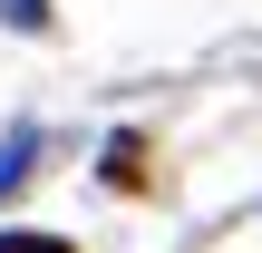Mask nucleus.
Listing matches in <instances>:
<instances>
[{
	"label": "nucleus",
	"mask_w": 262,
	"mask_h": 253,
	"mask_svg": "<svg viewBox=\"0 0 262 253\" xmlns=\"http://www.w3.org/2000/svg\"><path fill=\"white\" fill-rule=\"evenodd\" d=\"M29 166H39V127H29V117H10V137H0V205L29 185Z\"/></svg>",
	"instance_id": "1"
},
{
	"label": "nucleus",
	"mask_w": 262,
	"mask_h": 253,
	"mask_svg": "<svg viewBox=\"0 0 262 253\" xmlns=\"http://www.w3.org/2000/svg\"><path fill=\"white\" fill-rule=\"evenodd\" d=\"M97 176H107L117 195H136V185H146V137H136V127H117V137H107V166H97Z\"/></svg>",
	"instance_id": "2"
},
{
	"label": "nucleus",
	"mask_w": 262,
	"mask_h": 253,
	"mask_svg": "<svg viewBox=\"0 0 262 253\" xmlns=\"http://www.w3.org/2000/svg\"><path fill=\"white\" fill-rule=\"evenodd\" d=\"M0 253H78L68 234H39V224H0Z\"/></svg>",
	"instance_id": "3"
},
{
	"label": "nucleus",
	"mask_w": 262,
	"mask_h": 253,
	"mask_svg": "<svg viewBox=\"0 0 262 253\" xmlns=\"http://www.w3.org/2000/svg\"><path fill=\"white\" fill-rule=\"evenodd\" d=\"M0 20H10L19 39H49V20H58V10H49V0H0Z\"/></svg>",
	"instance_id": "4"
}]
</instances>
